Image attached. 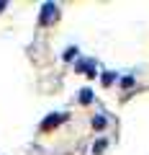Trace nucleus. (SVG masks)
<instances>
[{"instance_id":"f257e3e1","label":"nucleus","mask_w":149,"mask_h":155,"mask_svg":"<svg viewBox=\"0 0 149 155\" xmlns=\"http://www.w3.org/2000/svg\"><path fill=\"white\" fill-rule=\"evenodd\" d=\"M51 13L57 16V5H44V18H41V21H49V18H51Z\"/></svg>"},{"instance_id":"f03ea898","label":"nucleus","mask_w":149,"mask_h":155,"mask_svg":"<svg viewBox=\"0 0 149 155\" xmlns=\"http://www.w3.org/2000/svg\"><path fill=\"white\" fill-rule=\"evenodd\" d=\"M88 101H90V91L85 88V91H82V104H88Z\"/></svg>"}]
</instances>
